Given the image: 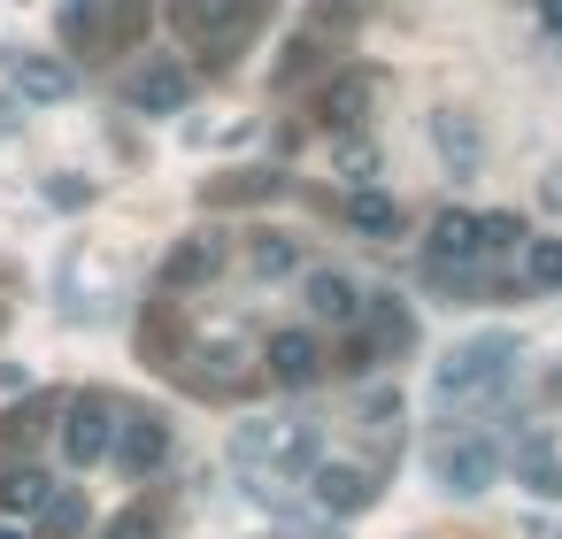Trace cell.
Listing matches in <instances>:
<instances>
[{
	"label": "cell",
	"instance_id": "obj_1",
	"mask_svg": "<svg viewBox=\"0 0 562 539\" xmlns=\"http://www.w3.org/2000/svg\"><path fill=\"white\" fill-rule=\"evenodd\" d=\"M516 362H524L516 332H477V339H462V347L431 370V393H439V408H477V401H493V393L516 378Z\"/></svg>",
	"mask_w": 562,
	"mask_h": 539
},
{
	"label": "cell",
	"instance_id": "obj_2",
	"mask_svg": "<svg viewBox=\"0 0 562 539\" xmlns=\"http://www.w3.org/2000/svg\"><path fill=\"white\" fill-rule=\"evenodd\" d=\"M431 478H439L447 493L477 501V493L501 478V447H493V439H477V431H447V439L431 447Z\"/></svg>",
	"mask_w": 562,
	"mask_h": 539
},
{
	"label": "cell",
	"instance_id": "obj_3",
	"mask_svg": "<svg viewBox=\"0 0 562 539\" xmlns=\"http://www.w3.org/2000/svg\"><path fill=\"white\" fill-rule=\"evenodd\" d=\"M170 24H178L193 47H209V55H232V47L255 32L247 0H178V9H170Z\"/></svg>",
	"mask_w": 562,
	"mask_h": 539
},
{
	"label": "cell",
	"instance_id": "obj_4",
	"mask_svg": "<svg viewBox=\"0 0 562 539\" xmlns=\"http://www.w3.org/2000/svg\"><path fill=\"white\" fill-rule=\"evenodd\" d=\"M109 439H116V401L109 393H78L63 408V454L78 470H93V462H109Z\"/></svg>",
	"mask_w": 562,
	"mask_h": 539
},
{
	"label": "cell",
	"instance_id": "obj_5",
	"mask_svg": "<svg viewBox=\"0 0 562 539\" xmlns=\"http://www.w3.org/2000/svg\"><path fill=\"white\" fill-rule=\"evenodd\" d=\"M109 454H116V470H124V478H147V470H162V462H170V424H162L155 408H147V416H116Z\"/></svg>",
	"mask_w": 562,
	"mask_h": 539
},
{
	"label": "cell",
	"instance_id": "obj_6",
	"mask_svg": "<svg viewBox=\"0 0 562 539\" xmlns=\"http://www.w3.org/2000/svg\"><path fill=\"white\" fill-rule=\"evenodd\" d=\"M124 101H132L139 116H178V109L193 101V78H186L178 63H162V55H155V63H139V70L124 78Z\"/></svg>",
	"mask_w": 562,
	"mask_h": 539
},
{
	"label": "cell",
	"instance_id": "obj_7",
	"mask_svg": "<svg viewBox=\"0 0 562 539\" xmlns=\"http://www.w3.org/2000/svg\"><path fill=\"white\" fill-rule=\"evenodd\" d=\"M308 493H316L324 516H362V508L378 501L370 470H355V462H308Z\"/></svg>",
	"mask_w": 562,
	"mask_h": 539
},
{
	"label": "cell",
	"instance_id": "obj_8",
	"mask_svg": "<svg viewBox=\"0 0 562 539\" xmlns=\"http://www.w3.org/2000/svg\"><path fill=\"white\" fill-rule=\"evenodd\" d=\"M508 462H516V485H531L539 501H562V454H554V431L531 424L508 439Z\"/></svg>",
	"mask_w": 562,
	"mask_h": 539
},
{
	"label": "cell",
	"instance_id": "obj_9",
	"mask_svg": "<svg viewBox=\"0 0 562 539\" xmlns=\"http://www.w3.org/2000/svg\"><path fill=\"white\" fill-rule=\"evenodd\" d=\"M477 216L470 209H439L431 216V278H447V270H477Z\"/></svg>",
	"mask_w": 562,
	"mask_h": 539
},
{
	"label": "cell",
	"instance_id": "obj_10",
	"mask_svg": "<svg viewBox=\"0 0 562 539\" xmlns=\"http://www.w3.org/2000/svg\"><path fill=\"white\" fill-rule=\"evenodd\" d=\"M370 101H378V78H370V70H339V78L324 86V101H316V116H324V132H355Z\"/></svg>",
	"mask_w": 562,
	"mask_h": 539
},
{
	"label": "cell",
	"instance_id": "obj_11",
	"mask_svg": "<svg viewBox=\"0 0 562 539\" xmlns=\"http://www.w3.org/2000/svg\"><path fill=\"white\" fill-rule=\"evenodd\" d=\"M262 362H270V378H278V385H316L324 347H316V332H270Z\"/></svg>",
	"mask_w": 562,
	"mask_h": 539
},
{
	"label": "cell",
	"instance_id": "obj_12",
	"mask_svg": "<svg viewBox=\"0 0 562 539\" xmlns=\"http://www.w3.org/2000/svg\"><path fill=\"white\" fill-rule=\"evenodd\" d=\"M308 316H324V324H355L362 316V285L347 278V270H308Z\"/></svg>",
	"mask_w": 562,
	"mask_h": 539
},
{
	"label": "cell",
	"instance_id": "obj_13",
	"mask_svg": "<svg viewBox=\"0 0 562 539\" xmlns=\"http://www.w3.org/2000/svg\"><path fill=\"white\" fill-rule=\"evenodd\" d=\"M70 63H55V55H16V93L24 101H40V109H55V101H70Z\"/></svg>",
	"mask_w": 562,
	"mask_h": 539
},
{
	"label": "cell",
	"instance_id": "obj_14",
	"mask_svg": "<svg viewBox=\"0 0 562 539\" xmlns=\"http://www.w3.org/2000/svg\"><path fill=\"white\" fill-rule=\"evenodd\" d=\"M347 224H355L362 239H393V232H401V201H393V193H370V186H362V193L347 201Z\"/></svg>",
	"mask_w": 562,
	"mask_h": 539
},
{
	"label": "cell",
	"instance_id": "obj_15",
	"mask_svg": "<svg viewBox=\"0 0 562 539\" xmlns=\"http://www.w3.org/2000/svg\"><path fill=\"white\" fill-rule=\"evenodd\" d=\"M216 262H224V247L201 232V239H186V247L162 262V285H201V278H216Z\"/></svg>",
	"mask_w": 562,
	"mask_h": 539
},
{
	"label": "cell",
	"instance_id": "obj_16",
	"mask_svg": "<svg viewBox=\"0 0 562 539\" xmlns=\"http://www.w3.org/2000/svg\"><path fill=\"white\" fill-rule=\"evenodd\" d=\"M524 285L562 293V239H524Z\"/></svg>",
	"mask_w": 562,
	"mask_h": 539
},
{
	"label": "cell",
	"instance_id": "obj_17",
	"mask_svg": "<svg viewBox=\"0 0 562 539\" xmlns=\"http://www.w3.org/2000/svg\"><path fill=\"white\" fill-rule=\"evenodd\" d=\"M63 40H70V47H101V40H109L101 0H63Z\"/></svg>",
	"mask_w": 562,
	"mask_h": 539
},
{
	"label": "cell",
	"instance_id": "obj_18",
	"mask_svg": "<svg viewBox=\"0 0 562 539\" xmlns=\"http://www.w3.org/2000/svg\"><path fill=\"white\" fill-rule=\"evenodd\" d=\"M47 493H55V485H47V470H32V462L0 478V508H47Z\"/></svg>",
	"mask_w": 562,
	"mask_h": 539
},
{
	"label": "cell",
	"instance_id": "obj_19",
	"mask_svg": "<svg viewBox=\"0 0 562 539\" xmlns=\"http://www.w3.org/2000/svg\"><path fill=\"white\" fill-rule=\"evenodd\" d=\"M247 262H255L262 278H293V270H301V247H293V239H278V232H262V239L247 247Z\"/></svg>",
	"mask_w": 562,
	"mask_h": 539
},
{
	"label": "cell",
	"instance_id": "obj_20",
	"mask_svg": "<svg viewBox=\"0 0 562 539\" xmlns=\"http://www.w3.org/2000/svg\"><path fill=\"white\" fill-rule=\"evenodd\" d=\"M439 155H447V162L470 178V170H477V132H470L462 116H439Z\"/></svg>",
	"mask_w": 562,
	"mask_h": 539
},
{
	"label": "cell",
	"instance_id": "obj_21",
	"mask_svg": "<svg viewBox=\"0 0 562 539\" xmlns=\"http://www.w3.org/2000/svg\"><path fill=\"white\" fill-rule=\"evenodd\" d=\"M524 239H531V232H524L516 216H477V247H485V255H516Z\"/></svg>",
	"mask_w": 562,
	"mask_h": 539
},
{
	"label": "cell",
	"instance_id": "obj_22",
	"mask_svg": "<svg viewBox=\"0 0 562 539\" xmlns=\"http://www.w3.org/2000/svg\"><path fill=\"white\" fill-rule=\"evenodd\" d=\"M378 339H385V347H393V355H401V347H408V339H416V316H408V308H401V301H393V293H378Z\"/></svg>",
	"mask_w": 562,
	"mask_h": 539
},
{
	"label": "cell",
	"instance_id": "obj_23",
	"mask_svg": "<svg viewBox=\"0 0 562 539\" xmlns=\"http://www.w3.org/2000/svg\"><path fill=\"white\" fill-rule=\"evenodd\" d=\"M40 516H47V531H78V524H86V501H78V493H47Z\"/></svg>",
	"mask_w": 562,
	"mask_h": 539
},
{
	"label": "cell",
	"instance_id": "obj_24",
	"mask_svg": "<svg viewBox=\"0 0 562 539\" xmlns=\"http://www.w3.org/2000/svg\"><path fill=\"white\" fill-rule=\"evenodd\" d=\"M331 162H339L347 178H370V170H378V155H370V139H339V147H331Z\"/></svg>",
	"mask_w": 562,
	"mask_h": 539
},
{
	"label": "cell",
	"instance_id": "obj_25",
	"mask_svg": "<svg viewBox=\"0 0 562 539\" xmlns=\"http://www.w3.org/2000/svg\"><path fill=\"white\" fill-rule=\"evenodd\" d=\"M47 416H55V401H32V408H16L9 424H0V439H32V431H40Z\"/></svg>",
	"mask_w": 562,
	"mask_h": 539
},
{
	"label": "cell",
	"instance_id": "obj_26",
	"mask_svg": "<svg viewBox=\"0 0 562 539\" xmlns=\"http://www.w3.org/2000/svg\"><path fill=\"white\" fill-rule=\"evenodd\" d=\"M362 424H370V431H393V424H401V393H370V401H362Z\"/></svg>",
	"mask_w": 562,
	"mask_h": 539
},
{
	"label": "cell",
	"instance_id": "obj_27",
	"mask_svg": "<svg viewBox=\"0 0 562 539\" xmlns=\"http://www.w3.org/2000/svg\"><path fill=\"white\" fill-rule=\"evenodd\" d=\"M109 539H155V516H147V508H124V516L109 524Z\"/></svg>",
	"mask_w": 562,
	"mask_h": 539
},
{
	"label": "cell",
	"instance_id": "obj_28",
	"mask_svg": "<svg viewBox=\"0 0 562 539\" xmlns=\"http://www.w3.org/2000/svg\"><path fill=\"white\" fill-rule=\"evenodd\" d=\"M539 24H547V32H562V0H539Z\"/></svg>",
	"mask_w": 562,
	"mask_h": 539
},
{
	"label": "cell",
	"instance_id": "obj_29",
	"mask_svg": "<svg viewBox=\"0 0 562 539\" xmlns=\"http://www.w3.org/2000/svg\"><path fill=\"white\" fill-rule=\"evenodd\" d=\"M547 209H562V170H547Z\"/></svg>",
	"mask_w": 562,
	"mask_h": 539
}]
</instances>
